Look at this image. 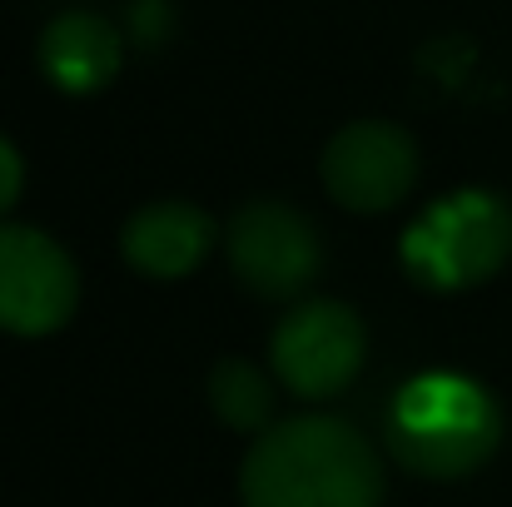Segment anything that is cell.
Wrapping results in <instances>:
<instances>
[{"label": "cell", "instance_id": "obj_11", "mask_svg": "<svg viewBox=\"0 0 512 507\" xmlns=\"http://www.w3.org/2000/svg\"><path fill=\"white\" fill-rule=\"evenodd\" d=\"M20 184H25V165H20V150L0 135V214H10V204L20 199Z\"/></svg>", "mask_w": 512, "mask_h": 507}, {"label": "cell", "instance_id": "obj_9", "mask_svg": "<svg viewBox=\"0 0 512 507\" xmlns=\"http://www.w3.org/2000/svg\"><path fill=\"white\" fill-rule=\"evenodd\" d=\"M125 40L95 10H65L40 30V70L65 95H95L120 75Z\"/></svg>", "mask_w": 512, "mask_h": 507}, {"label": "cell", "instance_id": "obj_7", "mask_svg": "<svg viewBox=\"0 0 512 507\" xmlns=\"http://www.w3.org/2000/svg\"><path fill=\"white\" fill-rule=\"evenodd\" d=\"M324 189L353 214H383L418 184V145L388 120H353L324 145Z\"/></svg>", "mask_w": 512, "mask_h": 507}, {"label": "cell", "instance_id": "obj_1", "mask_svg": "<svg viewBox=\"0 0 512 507\" xmlns=\"http://www.w3.org/2000/svg\"><path fill=\"white\" fill-rule=\"evenodd\" d=\"M244 507H378L383 468L373 443L329 413L289 418L249 443L239 468Z\"/></svg>", "mask_w": 512, "mask_h": 507}, {"label": "cell", "instance_id": "obj_10", "mask_svg": "<svg viewBox=\"0 0 512 507\" xmlns=\"http://www.w3.org/2000/svg\"><path fill=\"white\" fill-rule=\"evenodd\" d=\"M209 403L234 433L259 438L264 428H274V383L264 368H254L244 358H224L209 373Z\"/></svg>", "mask_w": 512, "mask_h": 507}, {"label": "cell", "instance_id": "obj_5", "mask_svg": "<svg viewBox=\"0 0 512 507\" xmlns=\"http://www.w3.org/2000/svg\"><path fill=\"white\" fill-rule=\"evenodd\" d=\"M80 304L75 259L30 224L0 219V329L20 338L55 334Z\"/></svg>", "mask_w": 512, "mask_h": 507}, {"label": "cell", "instance_id": "obj_2", "mask_svg": "<svg viewBox=\"0 0 512 507\" xmlns=\"http://www.w3.org/2000/svg\"><path fill=\"white\" fill-rule=\"evenodd\" d=\"M393 458L418 478H468L503 443L498 398L463 373H418L388 408Z\"/></svg>", "mask_w": 512, "mask_h": 507}, {"label": "cell", "instance_id": "obj_3", "mask_svg": "<svg viewBox=\"0 0 512 507\" xmlns=\"http://www.w3.org/2000/svg\"><path fill=\"white\" fill-rule=\"evenodd\" d=\"M398 254L408 279L433 294L478 289L512 259V209L488 189H458L408 224Z\"/></svg>", "mask_w": 512, "mask_h": 507}, {"label": "cell", "instance_id": "obj_8", "mask_svg": "<svg viewBox=\"0 0 512 507\" xmlns=\"http://www.w3.org/2000/svg\"><path fill=\"white\" fill-rule=\"evenodd\" d=\"M209 244H214V219L199 204H184V199L145 204L140 214H130V224L120 234V249H125L130 269L145 274V279L194 274L204 264Z\"/></svg>", "mask_w": 512, "mask_h": 507}, {"label": "cell", "instance_id": "obj_6", "mask_svg": "<svg viewBox=\"0 0 512 507\" xmlns=\"http://www.w3.org/2000/svg\"><path fill=\"white\" fill-rule=\"evenodd\" d=\"M229 264L244 289L259 299H294L319 279L324 264V239L309 214L294 204L259 199L234 214L229 224Z\"/></svg>", "mask_w": 512, "mask_h": 507}, {"label": "cell", "instance_id": "obj_4", "mask_svg": "<svg viewBox=\"0 0 512 507\" xmlns=\"http://www.w3.org/2000/svg\"><path fill=\"white\" fill-rule=\"evenodd\" d=\"M368 358V329L339 299H309L289 309L274 329L269 363L279 383L299 398H334L343 393Z\"/></svg>", "mask_w": 512, "mask_h": 507}]
</instances>
